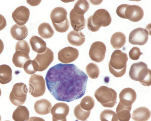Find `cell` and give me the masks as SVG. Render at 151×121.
<instances>
[{"label": "cell", "mask_w": 151, "mask_h": 121, "mask_svg": "<svg viewBox=\"0 0 151 121\" xmlns=\"http://www.w3.org/2000/svg\"><path fill=\"white\" fill-rule=\"evenodd\" d=\"M150 111L148 108L141 107L133 111L132 118L135 121H147L150 118Z\"/></svg>", "instance_id": "20"}, {"label": "cell", "mask_w": 151, "mask_h": 121, "mask_svg": "<svg viewBox=\"0 0 151 121\" xmlns=\"http://www.w3.org/2000/svg\"><path fill=\"white\" fill-rule=\"evenodd\" d=\"M53 26L58 32L60 33L66 32L69 29L70 24L68 19L62 23L58 24H53Z\"/></svg>", "instance_id": "37"}, {"label": "cell", "mask_w": 151, "mask_h": 121, "mask_svg": "<svg viewBox=\"0 0 151 121\" xmlns=\"http://www.w3.org/2000/svg\"><path fill=\"white\" fill-rule=\"evenodd\" d=\"M38 33L42 38L44 39L51 38L54 34V31L50 25L47 23H41L38 26Z\"/></svg>", "instance_id": "27"}, {"label": "cell", "mask_w": 151, "mask_h": 121, "mask_svg": "<svg viewBox=\"0 0 151 121\" xmlns=\"http://www.w3.org/2000/svg\"></svg>", "instance_id": "46"}, {"label": "cell", "mask_w": 151, "mask_h": 121, "mask_svg": "<svg viewBox=\"0 0 151 121\" xmlns=\"http://www.w3.org/2000/svg\"><path fill=\"white\" fill-rule=\"evenodd\" d=\"M4 48V44L2 40L0 38V54L3 52Z\"/></svg>", "instance_id": "43"}, {"label": "cell", "mask_w": 151, "mask_h": 121, "mask_svg": "<svg viewBox=\"0 0 151 121\" xmlns=\"http://www.w3.org/2000/svg\"><path fill=\"white\" fill-rule=\"evenodd\" d=\"M67 39L71 45L76 46H80L84 42L85 37L81 32L73 30L68 33Z\"/></svg>", "instance_id": "22"}, {"label": "cell", "mask_w": 151, "mask_h": 121, "mask_svg": "<svg viewBox=\"0 0 151 121\" xmlns=\"http://www.w3.org/2000/svg\"><path fill=\"white\" fill-rule=\"evenodd\" d=\"M86 71L88 76L93 79L98 78L100 73L97 65L93 63H90L87 65Z\"/></svg>", "instance_id": "33"}, {"label": "cell", "mask_w": 151, "mask_h": 121, "mask_svg": "<svg viewBox=\"0 0 151 121\" xmlns=\"http://www.w3.org/2000/svg\"><path fill=\"white\" fill-rule=\"evenodd\" d=\"M94 96L104 107L112 108L116 103L117 93L114 89L107 86H100L95 91Z\"/></svg>", "instance_id": "4"}, {"label": "cell", "mask_w": 151, "mask_h": 121, "mask_svg": "<svg viewBox=\"0 0 151 121\" xmlns=\"http://www.w3.org/2000/svg\"><path fill=\"white\" fill-rule=\"evenodd\" d=\"M23 68L25 73L29 75L34 74L37 71V64L34 59L27 60L24 64Z\"/></svg>", "instance_id": "35"}, {"label": "cell", "mask_w": 151, "mask_h": 121, "mask_svg": "<svg viewBox=\"0 0 151 121\" xmlns=\"http://www.w3.org/2000/svg\"><path fill=\"white\" fill-rule=\"evenodd\" d=\"M147 66V64L142 61L132 64L129 72V75L130 78L136 81L137 77L139 72L142 69Z\"/></svg>", "instance_id": "29"}, {"label": "cell", "mask_w": 151, "mask_h": 121, "mask_svg": "<svg viewBox=\"0 0 151 121\" xmlns=\"http://www.w3.org/2000/svg\"><path fill=\"white\" fill-rule=\"evenodd\" d=\"M106 52V47L104 43L99 41H96L91 45L89 55L91 60L100 63L104 59Z\"/></svg>", "instance_id": "8"}, {"label": "cell", "mask_w": 151, "mask_h": 121, "mask_svg": "<svg viewBox=\"0 0 151 121\" xmlns=\"http://www.w3.org/2000/svg\"><path fill=\"white\" fill-rule=\"evenodd\" d=\"M89 4L87 0H78L72 9L75 13L79 15H84L88 10Z\"/></svg>", "instance_id": "30"}, {"label": "cell", "mask_w": 151, "mask_h": 121, "mask_svg": "<svg viewBox=\"0 0 151 121\" xmlns=\"http://www.w3.org/2000/svg\"><path fill=\"white\" fill-rule=\"evenodd\" d=\"M119 102L126 106H132L135 101L136 93L134 90L130 88H127L123 89L119 95Z\"/></svg>", "instance_id": "13"}, {"label": "cell", "mask_w": 151, "mask_h": 121, "mask_svg": "<svg viewBox=\"0 0 151 121\" xmlns=\"http://www.w3.org/2000/svg\"><path fill=\"white\" fill-rule=\"evenodd\" d=\"M132 107V106L124 105L119 102L116 108L117 121H129Z\"/></svg>", "instance_id": "18"}, {"label": "cell", "mask_w": 151, "mask_h": 121, "mask_svg": "<svg viewBox=\"0 0 151 121\" xmlns=\"http://www.w3.org/2000/svg\"><path fill=\"white\" fill-rule=\"evenodd\" d=\"M67 12L64 8L58 7L52 10L50 17L52 24H58L64 22L68 20Z\"/></svg>", "instance_id": "15"}, {"label": "cell", "mask_w": 151, "mask_h": 121, "mask_svg": "<svg viewBox=\"0 0 151 121\" xmlns=\"http://www.w3.org/2000/svg\"><path fill=\"white\" fill-rule=\"evenodd\" d=\"M29 116L28 109L24 106L20 105L14 111L12 119L14 121H26L29 119Z\"/></svg>", "instance_id": "23"}, {"label": "cell", "mask_w": 151, "mask_h": 121, "mask_svg": "<svg viewBox=\"0 0 151 121\" xmlns=\"http://www.w3.org/2000/svg\"><path fill=\"white\" fill-rule=\"evenodd\" d=\"M10 33L14 39L21 41L27 37L28 30L25 25H20L16 24L11 27Z\"/></svg>", "instance_id": "16"}, {"label": "cell", "mask_w": 151, "mask_h": 121, "mask_svg": "<svg viewBox=\"0 0 151 121\" xmlns=\"http://www.w3.org/2000/svg\"><path fill=\"white\" fill-rule=\"evenodd\" d=\"M129 5V4H123L118 6L116 9V12L119 16L122 18L125 19V12L127 7Z\"/></svg>", "instance_id": "39"}, {"label": "cell", "mask_w": 151, "mask_h": 121, "mask_svg": "<svg viewBox=\"0 0 151 121\" xmlns=\"http://www.w3.org/2000/svg\"><path fill=\"white\" fill-rule=\"evenodd\" d=\"M29 54V53L24 51L18 50L16 51L13 56V63L17 67L23 68L25 63L30 59Z\"/></svg>", "instance_id": "19"}, {"label": "cell", "mask_w": 151, "mask_h": 121, "mask_svg": "<svg viewBox=\"0 0 151 121\" xmlns=\"http://www.w3.org/2000/svg\"><path fill=\"white\" fill-rule=\"evenodd\" d=\"M27 2L30 5L35 6L38 5L41 2V0H27Z\"/></svg>", "instance_id": "41"}, {"label": "cell", "mask_w": 151, "mask_h": 121, "mask_svg": "<svg viewBox=\"0 0 151 121\" xmlns=\"http://www.w3.org/2000/svg\"><path fill=\"white\" fill-rule=\"evenodd\" d=\"M143 54V53L140 51V49L139 48L134 47L129 51V55L131 59L133 60H137Z\"/></svg>", "instance_id": "38"}, {"label": "cell", "mask_w": 151, "mask_h": 121, "mask_svg": "<svg viewBox=\"0 0 151 121\" xmlns=\"http://www.w3.org/2000/svg\"><path fill=\"white\" fill-rule=\"evenodd\" d=\"M69 112V107L66 103L60 102L55 104L51 110L52 115L54 114H60L67 116Z\"/></svg>", "instance_id": "28"}, {"label": "cell", "mask_w": 151, "mask_h": 121, "mask_svg": "<svg viewBox=\"0 0 151 121\" xmlns=\"http://www.w3.org/2000/svg\"><path fill=\"white\" fill-rule=\"evenodd\" d=\"M52 107L51 102L48 100L41 99L35 103L34 108L35 112L40 115H46L49 113Z\"/></svg>", "instance_id": "17"}, {"label": "cell", "mask_w": 151, "mask_h": 121, "mask_svg": "<svg viewBox=\"0 0 151 121\" xmlns=\"http://www.w3.org/2000/svg\"><path fill=\"white\" fill-rule=\"evenodd\" d=\"M148 34L147 30L143 28L134 29L129 34V42L133 45H144L148 40Z\"/></svg>", "instance_id": "9"}, {"label": "cell", "mask_w": 151, "mask_h": 121, "mask_svg": "<svg viewBox=\"0 0 151 121\" xmlns=\"http://www.w3.org/2000/svg\"><path fill=\"white\" fill-rule=\"evenodd\" d=\"M69 17L71 26L74 31H80L85 28L86 21L84 15L76 14L71 10Z\"/></svg>", "instance_id": "14"}, {"label": "cell", "mask_w": 151, "mask_h": 121, "mask_svg": "<svg viewBox=\"0 0 151 121\" xmlns=\"http://www.w3.org/2000/svg\"><path fill=\"white\" fill-rule=\"evenodd\" d=\"M1 89L0 88V97L1 95Z\"/></svg>", "instance_id": "44"}, {"label": "cell", "mask_w": 151, "mask_h": 121, "mask_svg": "<svg viewBox=\"0 0 151 121\" xmlns=\"http://www.w3.org/2000/svg\"><path fill=\"white\" fill-rule=\"evenodd\" d=\"M144 14L142 9L140 6L129 5L125 10L124 15L125 19L132 22H137L142 19Z\"/></svg>", "instance_id": "12"}, {"label": "cell", "mask_w": 151, "mask_h": 121, "mask_svg": "<svg viewBox=\"0 0 151 121\" xmlns=\"http://www.w3.org/2000/svg\"><path fill=\"white\" fill-rule=\"evenodd\" d=\"M100 118L101 121H117L116 113L111 109H105L100 114Z\"/></svg>", "instance_id": "31"}, {"label": "cell", "mask_w": 151, "mask_h": 121, "mask_svg": "<svg viewBox=\"0 0 151 121\" xmlns=\"http://www.w3.org/2000/svg\"><path fill=\"white\" fill-rule=\"evenodd\" d=\"M30 48L27 42L25 40L18 41L16 45L15 51L21 50L29 53Z\"/></svg>", "instance_id": "36"}, {"label": "cell", "mask_w": 151, "mask_h": 121, "mask_svg": "<svg viewBox=\"0 0 151 121\" xmlns=\"http://www.w3.org/2000/svg\"><path fill=\"white\" fill-rule=\"evenodd\" d=\"M6 25V21L5 17L0 14V31L3 29Z\"/></svg>", "instance_id": "40"}, {"label": "cell", "mask_w": 151, "mask_h": 121, "mask_svg": "<svg viewBox=\"0 0 151 121\" xmlns=\"http://www.w3.org/2000/svg\"><path fill=\"white\" fill-rule=\"evenodd\" d=\"M27 92V88L25 84L23 83H15L9 95L11 102L16 106L23 104L26 100Z\"/></svg>", "instance_id": "5"}, {"label": "cell", "mask_w": 151, "mask_h": 121, "mask_svg": "<svg viewBox=\"0 0 151 121\" xmlns=\"http://www.w3.org/2000/svg\"><path fill=\"white\" fill-rule=\"evenodd\" d=\"M27 121H45L43 118L36 116L30 117Z\"/></svg>", "instance_id": "42"}, {"label": "cell", "mask_w": 151, "mask_h": 121, "mask_svg": "<svg viewBox=\"0 0 151 121\" xmlns=\"http://www.w3.org/2000/svg\"><path fill=\"white\" fill-rule=\"evenodd\" d=\"M88 80L87 75L73 64H57L47 71V88L57 100L70 102L84 95Z\"/></svg>", "instance_id": "1"}, {"label": "cell", "mask_w": 151, "mask_h": 121, "mask_svg": "<svg viewBox=\"0 0 151 121\" xmlns=\"http://www.w3.org/2000/svg\"><path fill=\"white\" fill-rule=\"evenodd\" d=\"M30 15L29 9L24 6H19L14 11L12 17L16 24L24 25L28 21Z\"/></svg>", "instance_id": "11"}, {"label": "cell", "mask_w": 151, "mask_h": 121, "mask_svg": "<svg viewBox=\"0 0 151 121\" xmlns=\"http://www.w3.org/2000/svg\"><path fill=\"white\" fill-rule=\"evenodd\" d=\"M136 81H139L145 86H149L151 85V71L147 68V66L140 71L137 75Z\"/></svg>", "instance_id": "24"}, {"label": "cell", "mask_w": 151, "mask_h": 121, "mask_svg": "<svg viewBox=\"0 0 151 121\" xmlns=\"http://www.w3.org/2000/svg\"><path fill=\"white\" fill-rule=\"evenodd\" d=\"M126 42V37L123 33L117 32L114 33L112 36L110 43L114 49H119L124 46Z\"/></svg>", "instance_id": "26"}, {"label": "cell", "mask_w": 151, "mask_h": 121, "mask_svg": "<svg viewBox=\"0 0 151 121\" xmlns=\"http://www.w3.org/2000/svg\"><path fill=\"white\" fill-rule=\"evenodd\" d=\"M29 92L33 97L41 96L45 93V81L43 77L40 75H32L29 81Z\"/></svg>", "instance_id": "6"}, {"label": "cell", "mask_w": 151, "mask_h": 121, "mask_svg": "<svg viewBox=\"0 0 151 121\" xmlns=\"http://www.w3.org/2000/svg\"><path fill=\"white\" fill-rule=\"evenodd\" d=\"M53 59V53L48 47H47L46 50L43 52L38 53L34 59L37 63V71L42 72L46 70Z\"/></svg>", "instance_id": "7"}, {"label": "cell", "mask_w": 151, "mask_h": 121, "mask_svg": "<svg viewBox=\"0 0 151 121\" xmlns=\"http://www.w3.org/2000/svg\"><path fill=\"white\" fill-rule=\"evenodd\" d=\"M128 59L126 53L119 50H115L111 56L109 63L110 73L117 78L124 75L126 73Z\"/></svg>", "instance_id": "2"}, {"label": "cell", "mask_w": 151, "mask_h": 121, "mask_svg": "<svg viewBox=\"0 0 151 121\" xmlns=\"http://www.w3.org/2000/svg\"><path fill=\"white\" fill-rule=\"evenodd\" d=\"M111 21V17L108 11L101 9L97 10L93 15L88 18L87 26L90 31L95 32L98 31L101 26H108Z\"/></svg>", "instance_id": "3"}, {"label": "cell", "mask_w": 151, "mask_h": 121, "mask_svg": "<svg viewBox=\"0 0 151 121\" xmlns=\"http://www.w3.org/2000/svg\"><path fill=\"white\" fill-rule=\"evenodd\" d=\"M80 105L83 110L90 111L94 106V100L92 97L89 96H86L82 98Z\"/></svg>", "instance_id": "34"}, {"label": "cell", "mask_w": 151, "mask_h": 121, "mask_svg": "<svg viewBox=\"0 0 151 121\" xmlns=\"http://www.w3.org/2000/svg\"><path fill=\"white\" fill-rule=\"evenodd\" d=\"M12 79V70L6 64L0 65V83L5 84L9 83Z\"/></svg>", "instance_id": "25"}, {"label": "cell", "mask_w": 151, "mask_h": 121, "mask_svg": "<svg viewBox=\"0 0 151 121\" xmlns=\"http://www.w3.org/2000/svg\"><path fill=\"white\" fill-rule=\"evenodd\" d=\"M91 111L83 110L80 104L77 105L74 110V113L76 118L80 120L84 121L86 120L89 117Z\"/></svg>", "instance_id": "32"}, {"label": "cell", "mask_w": 151, "mask_h": 121, "mask_svg": "<svg viewBox=\"0 0 151 121\" xmlns=\"http://www.w3.org/2000/svg\"><path fill=\"white\" fill-rule=\"evenodd\" d=\"M78 50L72 47L68 46L60 50L58 53V60L61 62L68 64L74 61L78 58Z\"/></svg>", "instance_id": "10"}, {"label": "cell", "mask_w": 151, "mask_h": 121, "mask_svg": "<svg viewBox=\"0 0 151 121\" xmlns=\"http://www.w3.org/2000/svg\"><path fill=\"white\" fill-rule=\"evenodd\" d=\"M9 121V120H6V121Z\"/></svg>", "instance_id": "45"}, {"label": "cell", "mask_w": 151, "mask_h": 121, "mask_svg": "<svg viewBox=\"0 0 151 121\" xmlns=\"http://www.w3.org/2000/svg\"><path fill=\"white\" fill-rule=\"evenodd\" d=\"M29 43L32 50L37 53H43L46 49V43L38 36H32L30 39Z\"/></svg>", "instance_id": "21"}]
</instances>
